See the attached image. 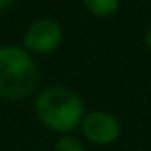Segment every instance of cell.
<instances>
[{
    "label": "cell",
    "mask_w": 151,
    "mask_h": 151,
    "mask_svg": "<svg viewBox=\"0 0 151 151\" xmlns=\"http://www.w3.org/2000/svg\"><path fill=\"white\" fill-rule=\"evenodd\" d=\"M63 31L61 25L54 19H38L27 29L23 44L25 50L37 52V54H50V52L58 50L61 44Z\"/></svg>",
    "instance_id": "4"
},
{
    "label": "cell",
    "mask_w": 151,
    "mask_h": 151,
    "mask_svg": "<svg viewBox=\"0 0 151 151\" xmlns=\"http://www.w3.org/2000/svg\"><path fill=\"white\" fill-rule=\"evenodd\" d=\"M38 84V69L31 54L19 46L0 48V96L6 100H21L35 92Z\"/></svg>",
    "instance_id": "2"
},
{
    "label": "cell",
    "mask_w": 151,
    "mask_h": 151,
    "mask_svg": "<svg viewBox=\"0 0 151 151\" xmlns=\"http://www.w3.org/2000/svg\"><path fill=\"white\" fill-rule=\"evenodd\" d=\"M54 151H84V147H82L81 140L65 134V136H61L58 142H55Z\"/></svg>",
    "instance_id": "6"
},
{
    "label": "cell",
    "mask_w": 151,
    "mask_h": 151,
    "mask_svg": "<svg viewBox=\"0 0 151 151\" xmlns=\"http://www.w3.org/2000/svg\"><path fill=\"white\" fill-rule=\"evenodd\" d=\"M35 111L40 122L55 132H71L84 119V103L77 92L63 86H50L37 96Z\"/></svg>",
    "instance_id": "1"
},
{
    "label": "cell",
    "mask_w": 151,
    "mask_h": 151,
    "mask_svg": "<svg viewBox=\"0 0 151 151\" xmlns=\"http://www.w3.org/2000/svg\"><path fill=\"white\" fill-rule=\"evenodd\" d=\"M84 8L96 17H109L119 10L121 0H82Z\"/></svg>",
    "instance_id": "5"
},
{
    "label": "cell",
    "mask_w": 151,
    "mask_h": 151,
    "mask_svg": "<svg viewBox=\"0 0 151 151\" xmlns=\"http://www.w3.org/2000/svg\"><path fill=\"white\" fill-rule=\"evenodd\" d=\"M82 134L88 142L96 145H109L121 134V122L115 115L105 113V111H92L84 115L81 122Z\"/></svg>",
    "instance_id": "3"
},
{
    "label": "cell",
    "mask_w": 151,
    "mask_h": 151,
    "mask_svg": "<svg viewBox=\"0 0 151 151\" xmlns=\"http://www.w3.org/2000/svg\"><path fill=\"white\" fill-rule=\"evenodd\" d=\"M12 4V0H0V10H4L6 6H10Z\"/></svg>",
    "instance_id": "8"
},
{
    "label": "cell",
    "mask_w": 151,
    "mask_h": 151,
    "mask_svg": "<svg viewBox=\"0 0 151 151\" xmlns=\"http://www.w3.org/2000/svg\"><path fill=\"white\" fill-rule=\"evenodd\" d=\"M145 44H147V48L151 50V25H149L147 33H145Z\"/></svg>",
    "instance_id": "7"
}]
</instances>
